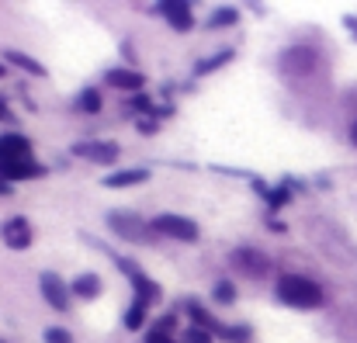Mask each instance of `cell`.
Here are the masks:
<instances>
[{"mask_svg":"<svg viewBox=\"0 0 357 343\" xmlns=\"http://www.w3.org/2000/svg\"><path fill=\"white\" fill-rule=\"evenodd\" d=\"M105 84H108V87H115V91H132V94H135V91H142V87H146V77H142V73H135V70H108V73H105Z\"/></svg>","mask_w":357,"mask_h":343,"instance_id":"13","label":"cell"},{"mask_svg":"<svg viewBox=\"0 0 357 343\" xmlns=\"http://www.w3.org/2000/svg\"><path fill=\"white\" fill-rule=\"evenodd\" d=\"M0 121H14V112H10L3 101H0Z\"/></svg>","mask_w":357,"mask_h":343,"instance_id":"32","label":"cell"},{"mask_svg":"<svg viewBox=\"0 0 357 343\" xmlns=\"http://www.w3.org/2000/svg\"><path fill=\"white\" fill-rule=\"evenodd\" d=\"M146 343H174V340H170V337H163V333H149Z\"/></svg>","mask_w":357,"mask_h":343,"instance_id":"31","label":"cell"},{"mask_svg":"<svg viewBox=\"0 0 357 343\" xmlns=\"http://www.w3.org/2000/svg\"><path fill=\"white\" fill-rule=\"evenodd\" d=\"M119 267L128 274V281H132V288H135V298H142L146 305L160 302V295H163V291L156 288V281H153V277H146V274H142V270H139L132 260H119Z\"/></svg>","mask_w":357,"mask_h":343,"instance_id":"8","label":"cell"},{"mask_svg":"<svg viewBox=\"0 0 357 343\" xmlns=\"http://www.w3.org/2000/svg\"><path fill=\"white\" fill-rule=\"evenodd\" d=\"M174 330H177V316H174V312H167V316H160V319H156V323L149 326V333H163V337H170Z\"/></svg>","mask_w":357,"mask_h":343,"instance_id":"25","label":"cell"},{"mask_svg":"<svg viewBox=\"0 0 357 343\" xmlns=\"http://www.w3.org/2000/svg\"><path fill=\"white\" fill-rule=\"evenodd\" d=\"M3 73H7V63H0V77H3Z\"/></svg>","mask_w":357,"mask_h":343,"instance_id":"36","label":"cell"},{"mask_svg":"<svg viewBox=\"0 0 357 343\" xmlns=\"http://www.w3.org/2000/svg\"><path fill=\"white\" fill-rule=\"evenodd\" d=\"M45 343H73V333L70 330H59V326H49L45 330Z\"/></svg>","mask_w":357,"mask_h":343,"instance_id":"27","label":"cell"},{"mask_svg":"<svg viewBox=\"0 0 357 343\" xmlns=\"http://www.w3.org/2000/svg\"><path fill=\"white\" fill-rule=\"evenodd\" d=\"M108 226L115 229V236L128 239V243H153L156 232L149 222H142L135 212H108Z\"/></svg>","mask_w":357,"mask_h":343,"instance_id":"3","label":"cell"},{"mask_svg":"<svg viewBox=\"0 0 357 343\" xmlns=\"http://www.w3.org/2000/svg\"><path fill=\"white\" fill-rule=\"evenodd\" d=\"M316 63H319V56H316V49H309V45H291V49L281 52V70H284L288 77H309V73L316 70Z\"/></svg>","mask_w":357,"mask_h":343,"instance_id":"4","label":"cell"},{"mask_svg":"<svg viewBox=\"0 0 357 343\" xmlns=\"http://www.w3.org/2000/svg\"><path fill=\"white\" fill-rule=\"evenodd\" d=\"M0 195H10V181H3V177H0Z\"/></svg>","mask_w":357,"mask_h":343,"instance_id":"34","label":"cell"},{"mask_svg":"<svg viewBox=\"0 0 357 343\" xmlns=\"http://www.w3.org/2000/svg\"><path fill=\"white\" fill-rule=\"evenodd\" d=\"M135 128H139V132H146V135H153V132H156V121H142V118H139V121H135Z\"/></svg>","mask_w":357,"mask_h":343,"instance_id":"29","label":"cell"},{"mask_svg":"<svg viewBox=\"0 0 357 343\" xmlns=\"http://www.w3.org/2000/svg\"><path fill=\"white\" fill-rule=\"evenodd\" d=\"M38 288H42V298H45L56 312H70V288H66V281H63L59 274L45 270V274L38 277Z\"/></svg>","mask_w":357,"mask_h":343,"instance_id":"5","label":"cell"},{"mask_svg":"<svg viewBox=\"0 0 357 343\" xmlns=\"http://www.w3.org/2000/svg\"><path fill=\"white\" fill-rule=\"evenodd\" d=\"M212 298H215V302H222V305L236 302V284H229V281H219V284L212 288Z\"/></svg>","mask_w":357,"mask_h":343,"instance_id":"24","label":"cell"},{"mask_svg":"<svg viewBox=\"0 0 357 343\" xmlns=\"http://www.w3.org/2000/svg\"><path fill=\"white\" fill-rule=\"evenodd\" d=\"M274 295H278L284 305H291V309H305V312L323 305V288H319L316 281L302 277V274H281Z\"/></svg>","mask_w":357,"mask_h":343,"instance_id":"1","label":"cell"},{"mask_svg":"<svg viewBox=\"0 0 357 343\" xmlns=\"http://www.w3.org/2000/svg\"><path fill=\"white\" fill-rule=\"evenodd\" d=\"M77 112H84V114L101 112V91H94V87L80 91V94H77Z\"/></svg>","mask_w":357,"mask_h":343,"instance_id":"21","label":"cell"},{"mask_svg":"<svg viewBox=\"0 0 357 343\" xmlns=\"http://www.w3.org/2000/svg\"><path fill=\"white\" fill-rule=\"evenodd\" d=\"M344 24H347V31L354 35V42H357V17L354 14H347V17H344Z\"/></svg>","mask_w":357,"mask_h":343,"instance_id":"30","label":"cell"},{"mask_svg":"<svg viewBox=\"0 0 357 343\" xmlns=\"http://www.w3.org/2000/svg\"><path fill=\"white\" fill-rule=\"evenodd\" d=\"M236 21H239L236 7H222V10H215V14L208 17V28H229V24H236Z\"/></svg>","mask_w":357,"mask_h":343,"instance_id":"23","label":"cell"},{"mask_svg":"<svg viewBox=\"0 0 357 343\" xmlns=\"http://www.w3.org/2000/svg\"><path fill=\"white\" fill-rule=\"evenodd\" d=\"M132 108H135V112H146V114L156 112V108H153V101H149L146 94H135V98H132Z\"/></svg>","mask_w":357,"mask_h":343,"instance_id":"28","label":"cell"},{"mask_svg":"<svg viewBox=\"0 0 357 343\" xmlns=\"http://www.w3.org/2000/svg\"><path fill=\"white\" fill-rule=\"evenodd\" d=\"M146 181H149V170H139V167H132V170L108 174L101 184H105V188H135V184H146Z\"/></svg>","mask_w":357,"mask_h":343,"instance_id":"14","label":"cell"},{"mask_svg":"<svg viewBox=\"0 0 357 343\" xmlns=\"http://www.w3.org/2000/svg\"><path fill=\"white\" fill-rule=\"evenodd\" d=\"M233 56H236L233 49H222V52H215L212 59H205V63H198V66H195V77H208V73L222 70L226 63H233Z\"/></svg>","mask_w":357,"mask_h":343,"instance_id":"20","label":"cell"},{"mask_svg":"<svg viewBox=\"0 0 357 343\" xmlns=\"http://www.w3.org/2000/svg\"><path fill=\"white\" fill-rule=\"evenodd\" d=\"M351 142H354V146H357V121H354V125H351Z\"/></svg>","mask_w":357,"mask_h":343,"instance_id":"35","label":"cell"},{"mask_svg":"<svg viewBox=\"0 0 357 343\" xmlns=\"http://www.w3.org/2000/svg\"><path fill=\"white\" fill-rule=\"evenodd\" d=\"M160 14L170 21V28L177 31H191L195 28V10L188 0H170V3H160Z\"/></svg>","mask_w":357,"mask_h":343,"instance_id":"10","label":"cell"},{"mask_svg":"<svg viewBox=\"0 0 357 343\" xmlns=\"http://www.w3.org/2000/svg\"><path fill=\"white\" fill-rule=\"evenodd\" d=\"M267 226L274 229V232H284V222H278V219H267Z\"/></svg>","mask_w":357,"mask_h":343,"instance_id":"33","label":"cell"},{"mask_svg":"<svg viewBox=\"0 0 357 343\" xmlns=\"http://www.w3.org/2000/svg\"><path fill=\"white\" fill-rule=\"evenodd\" d=\"M219 337L226 343H246V340H253V330H250L246 323H239V326H222Z\"/></svg>","mask_w":357,"mask_h":343,"instance_id":"22","label":"cell"},{"mask_svg":"<svg viewBox=\"0 0 357 343\" xmlns=\"http://www.w3.org/2000/svg\"><path fill=\"white\" fill-rule=\"evenodd\" d=\"M188 312H191V326H198V330H208V333H215V337H219L222 323H215V319H212V312H208L205 305H198V302H188Z\"/></svg>","mask_w":357,"mask_h":343,"instance_id":"17","label":"cell"},{"mask_svg":"<svg viewBox=\"0 0 357 343\" xmlns=\"http://www.w3.org/2000/svg\"><path fill=\"white\" fill-rule=\"evenodd\" d=\"M70 295H77V298H98L101 295V277L98 274H80L70 284Z\"/></svg>","mask_w":357,"mask_h":343,"instance_id":"16","label":"cell"},{"mask_svg":"<svg viewBox=\"0 0 357 343\" xmlns=\"http://www.w3.org/2000/svg\"><path fill=\"white\" fill-rule=\"evenodd\" d=\"M3 63H14L17 70H24V73H31V77H45V66H42L38 59L17 52V49H7V52H3Z\"/></svg>","mask_w":357,"mask_h":343,"instance_id":"15","label":"cell"},{"mask_svg":"<svg viewBox=\"0 0 357 343\" xmlns=\"http://www.w3.org/2000/svg\"><path fill=\"white\" fill-rule=\"evenodd\" d=\"M73 156L91 160V163H101V167H112L119 160V146L115 142H105V139H98V142H77L73 146Z\"/></svg>","mask_w":357,"mask_h":343,"instance_id":"9","label":"cell"},{"mask_svg":"<svg viewBox=\"0 0 357 343\" xmlns=\"http://www.w3.org/2000/svg\"><path fill=\"white\" fill-rule=\"evenodd\" d=\"M0 239H3V246H10V250H28V246H31V239H35L31 222H28L24 215L7 219V222L0 226Z\"/></svg>","mask_w":357,"mask_h":343,"instance_id":"7","label":"cell"},{"mask_svg":"<svg viewBox=\"0 0 357 343\" xmlns=\"http://www.w3.org/2000/svg\"><path fill=\"white\" fill-rule=\"evenodd\" d=\"M17 160H31V142L21 132L0 135V163H17Z\"/></svg>","mask_w":357,"mask_h":343,"instance_id":"12","label":"cell"},{"mask_svg":"<svg viewBox=\"0 0 357 343\" xmlns=\"http://www.w3.org/2000/svg\"><path fill=\"white\" fill-rule=\"evenodd\" d=\"M149 226H153L156 236H170V239H181V243H198V239H202L198 222L188 219V215H170V212H163V215H156Z\"/></svg>","mask_w":357,"mask_h":343,"instance_id":"2","label":"cell"},{"mask_svg":"<svg viewBox=\"0 0 357 343\" xmlns=\"http://www.w3.org/2000/svg\"><path fill=\"white\" fill-rule=\"evenodd\" d=\"M233 267H236L239 274H246V277H267L271 260L260 250H253V246H239L236 253H233Z\"/></svg>","mask_w":357,"mask_h":343,"instance_id":"6","label":"cell"},{"mask_svg":"<svg viewBox=\"0 0 357 343\" xmlns=\"http://www.w3.org/2000/svg\"><path fill=\"white\" fill-rule=\"evenodd\" d=\"M253 191H260L271 208H284V205L291 201V191H288V188H267L264 181H253Z\"/></svg>","mask_w":357,"mask_h":343,"instance_id":"18","label":"cell"},{"mask_svg":"<svg viewBox=\"0 0 357 343\" xmlns=\"http://www.w3.org/2000/svg\"><path fill=\"white\" fill-rule=\"evenodd\" d=\"M146 319H149V305H146L142 298H132V305H128V312H125V330H142Z\"/></svg>","mask_w":357,"mask_h":343,"instance_id":"19","label":"cell"},{"mask_svg":"<svg viewBox=\"0 0 357 343\" xmlns=\"http://www.w3.org/2000/svg\"><path fill=\"white\" fill-rule=\"evenodd\" d=\"M212 337H215V333H208V330L188 326V330H184V337H181V343H212Z\"/></svg>","mask_w":357,"mask_h":343,"instance_id":"26","label":"cell"},{"mask_svg":"<svg viewBox=\"0 0 357 343\" xmlns=\"http://www.w3.org/2000/svg\"><path fill=\"white\" fill-rule=\"evenodd\" d=\"M0 177L3 181H38L45 177V167L38 160H17V163H0Z\"/></svg>","mask_w":357,"mask_h":343,"instance_id":"11","label":"cell"}]
</instances>
